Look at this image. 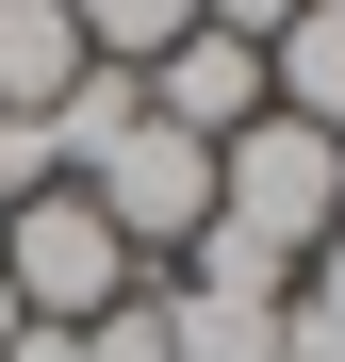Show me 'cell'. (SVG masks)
Segmentation results:
<instances>
[{"label":"cell","instance_id":"cell-1","mask_svg":"<svg viewBox=\"0 0 345 362\" xmlns=\"http://www.w3.org/2000/svg\"><path fill=\"white\" fill-rule=\"evenodd\" d=\"M214 230H230V247H263L279 280H296L329 230H345V148L313 132V115H247V132L214 148Z\"/></svg>","mask_w":345,"mask_h":362},{"label":"cell","instance_id":"cell-2","mask_svg":"<svg viewBox=\"0 0 345 362\" xmlns=\"http://www.w3.org/2000/svg\"><path fill=\"white\" fill-rule=\"evenodd\" d=\"M0 280H17V313H33V329H99L115 296H132V247L99 230L83 181H33V198L0 214Z\"/></svg>","mask_w":345,"mask_h":362},{"label":"cell","instance_id":"cell-3","mask_svg":"<svg viewBox=\"0 0 345 362\" xmlns=\"http://www.w3.org/2000/svg\"><path fill=\"white\" fill-rule=\"evenodd\" d=\"M83 198H99V230H115L132 264H148V247H198V230H214V148L164 132V115H132V132L83 165Z\"/></svg>","mask_w":345,"mask_h":362},{"label":"cell","instance_id":"cell-4","mask_svg":"<svg viewBox=\"0 0 345 362\" xmlns=\"http://www.w3.org/2000/svg\"><path fill=\"white\" fill-rule=\"evenodd\" d=\"M148 115H164V132H198V148H230V132L263 115V49L198 17V33L164 49V66H148Z\"/></svg>","mask_w":345,"mask_h":362},{"label":"cell","instance_id":"cell-5","mask_svg":"<svg viewBox=\"0 0 345 362\" xmlns=\"http://www.w3.org/2000/svg\"><path fill=\"white\" fill-rule=\"evenodd\" d=\"M263 115H313V132L345 148V0H313V17L263 49Z\"/></svg>","mask_w":345,"mask_h":362},{"label":"cell","instance_id":"cell-6","mask_svg":"<svg viewBox=\"0 0 345 362\" xmlns=\"http://www.w3.org/2000/svg\"><path fill=\"white\" fill-rule=\"evenodd\" d=\"M83 83V33H66V0H0V115H49Z\"/></svg>","mask_w":345,"mask_h":362},{"label":"cell","instance_id":"cell-7","mask_svg":"<svg viewBox=\"0 0 345 362\" xmlns=\"http://www.w3.org/2000/svg\"><path fill=\"white\" fill-rule=\"evenodd\" d=\"M66 33L99 49V66H164V49L198 33V0H66Z\"/></svg>","mask_w":345,"mask_h":362},{"label":"cell","instance_id":"cell-8","mask_svg":"<svg viewBox=\"0 0 345 362\" xmlns=\"http://www.w3.org/2000/svg\"><path fill=\"white\" fill-rule=\"evenodd\" d=\"M83 362H164V313H148V296H115V313L83 329Z\"/></svg>","mask_w":345,"mask_h":362},{"label":"cell","instance_id":"cell-9","mask_svg":"<svg viewBox=\"0 0 345 362\" xmlns=\"http://www.w3.org/2000/svg\"><path fill=\"white\" fill-rule=\"evenodd\" d=\"M33 181H66V165H49V132H33V115H0V214H17Z\"/></svg>","mask_w":345,"mask_h":362},{"label":"cell","instance_id":"cell-10","mask_svg":"<svg viewBox=\"0 0 345 362\" xmlns=\"http://www.w3.org/2000/svg\"><path fill=\"white\" fill-rule=\"evenodd\" d=\"M198 17H214V33H247V49H279V33L313 17V0H198Z\"/></svg>","mask_w":345,"mask_h":362},{"label":"cell","instance_id":"cell-11","mask_svg":"<svg viewBox=\"0 0 345 362\" xmlns=\"http://www.w3.org/2000/svg\"><path fill=\"white\" fill-rule=\"evenodd\" d=\"M296 313H313V329H345V230H329V247L296 264Z\"/></svg>","mask_w":345,"mask_h":362},{"label":"cell","instance_id":"cell-12","mask_svg":"<svg viewBox=\"0 0 345 362\" xmlns=\"http://www.w3.org/2000/svg\"><path fill=\"white\" fill-rule=\"evenodd\" d=\"M17 329H33V313H17V280H0V346H17Z\"/></svg>","mask_w":345,"mask_h":362}]
</instances>
